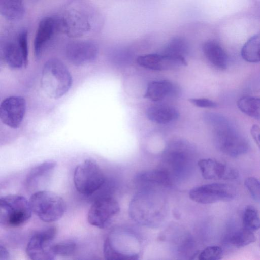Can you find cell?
<instances>
[{
	"label": "cell",
	"instance_id": "16",
	"mask_svg": "<svg viewBox=\"0 0 260 260\" xmlns=\"http://www.w3.org/2000/svg\"><path fill=\"white\" fill-rule=\"evenodd\" d=\"M175 87L169 81H154L150 82L144 96L152 101H159L175 93Z\"/></svg>",
	"mask_w": 260,
	"mask_h": 260
},
{
	"label": "cell",
	"instance_id": "24",
	"mask_svg": "<svg viewBox=\"0 0 260 260\" xmlns=\"http://www.w3.org/2000/svg\"><path fill=\"white\" fill-rule=\"evenodd\" d=\"M256 239L253 231L244 228L234 233L229 241L233 245L242 247L254 242Z\"/></svg>",
	"mask_w": 260,
	"mask_h": 260
},
{
	"label": "cell",
	"instance_id": "13",
	"mask_svg": "<svg viewBox=\"0 0 260 260\" xmlns=\"http://www.w3.org/2000/svg\"><path fill=\"white\" fill-rule=\"evenodd\" d=\"M59 24L56 19L51 17H45L40 21L34 43V54L36 58L41 56L45 45L52 38Z\"/></svg>",
	"mask_w": 260,
	"mask_h": 260
},
{
	"label": "cell",
	"instance_id": "10",
	"mask_svg": "<svg viewBox=\"0 0 260 260\" xmlns=\"http://www.w3.org/2000/svg\"><path fill=\"white\" fill-rule=\"evenodd\" d=\"M98 52L96 45L91 41L71 42L66 48L67 59L76 66H82L93 61L96 58Z\"/></svg>",
	"mask_w": 260,
	"mask_h": 260
},
{
	"label": "cell",
	"instance_id": "11",
	"mask_svg": "<svg viewBox=\"0 0 260 260\" xmlns=\"http://www.w3.org/2000/svg\"><path fill=\"white\" fill-rule=\"evenodd\" d=\"M137 61L141 66L158 71L170 70L187 65L184 57L164 54H149L139 56Z\"/></svg>",
	"mask_w": 260,
	"mask_h": 260
},
{
	"label": "cell",
	"instance_id": "18",
	"mask_svg": "<svg viewBox=\"0 0 260 260\" xmlns=\"http://www.w3.org/2000/svg\"><path fill=\"white\" fill-rule=\"evenodd\" d=\"M3 53L4 59L10 68L18 69L24 66L23 56L18 44L12 42L7 43Z\"/></svg>",
	"mask_w": 260,
	"mask_h": 260
},
{
	"label": "cell",
	"instance_id": "7",
	"mask_svg": "<svg viewBox=\"0 0 260 260\" xmlns=\"http://www.w3.org/2000/svg\"><path fill=\"white\" fill-rule=\"evenodd\" d=\"M236 195L235 188L228 184L214 183L202 185L191 189L189 198L196 203L203 204L227 202Z\"/></svg>",
	"mask_w": 260,
	"mask_h": 260
},
{
	"label": "cell",
	"instance_id": "22",
	"mask_svg": "<svg viewBox=\"0 0 260 260\" xmlns=\"http://www.w3.org/2000/svg\"><path fill=\"white\" fill-rule=\"evenodd\" d=\"M188 50L189 46L186 41L182 38L177 37L168 42L165 47L162 54L184 57Z\"/></svg>",
	"mask_w": 260,
	"mask_h": 260
},
{
	"label": "cell",
	"instance_id": "25",
	"mask_svg": "<svg viewBox=\"0 0 260 260\" xmlns=\"http://www.w3.org/2000/svg\"><path fill=\"white\" fill-rule=\"evenodd\" d=\"M245 228L252 231L260 229V217L256 210L252 207H247L244 212L243 217Z\"/></svg>",
	"mask_w": 260,
	"mask_h": 260
},
{
	"label": "cell",
	"instance_id": "17",
	"mask_svg": "<svg viewBox=\"0 0 260 260\" xmlns=\"http://www.w3.org/2000/svg\"><path fill=\"white\" fill-rule=\"evenodd\" d=\"M0 11L6 19L15 20L21 19L24 13L23 0H0Z\"/></svg>",
	"mask_w": 260,
	"mask_h": 260
},
{
	"label": "cell",
	"instance_id": "15",
	"mask_svg": "<svg viewBox=\"0 0 260 260\" xmlns=\"http://www.w3.org/2000/svg\"><path fill=\"white\" fill-rule=\"evenodd\" d=\"M206 58L218 68L224 69L227 67L228 55L223 48L214 41L205 42L202 46Z\"/></svg>",
	"mask_w": 260,
	"mask_h": 260
},
{
	"label": "cell",
	"instance_id": "6",
	"mask_svg": "<svg viewBox=\"0 0 260 260\" xmlns=\"http://www.w3.org/2000/svg\"><path fill=\"white\" fill-rule=\"evenodd\" d=\"M57 234L55 226H51L35 233L29 240L26 247L27 255L33 260H52L54 239Z\"/></svg>",
	"mask_w": 260,
	"mask_h": 260
},
{
	"label": "cell",
	"instance_id": "14",
	"mask_svg": "<svg viewBox=\"0 0 260 260\" xmlns=\"http://www.w3.org/2000/svg\"><path fill=\"white\" fill-rule=\"evenodd\" d=\"M148 118L158 124H167L177 119L179 114L173 106L167 105H156L150 107L146 111Z\"/></svg>",
	"mask_w": 260,
	"mask_h": 260
},
{
	"label": "cell",
	"instance_id": "12",
	"mask_svg": "<svg viewBox=\"0 0 260 260\" xmlns=\"http://www.w3.org/2000/svg\"><path fill=\"white\" fill-rule=\"evenodd\" d=\"M198 165L203 177L206 180H231L238 176L235 169L215 159H202Z\"/></svg>",
	"mask_w": 260,
	"mask_h": 260
},
{
	"label": "cell",
	"instance_id": "4",
	"mask_svg": "<svg viewBox=\"0 0 260 260\" xmlns=\"http://www.w3.org/2000/svg\"><path fill=\"white\" fill-rule=\"evenodd\" d=\"M32 211L42 221L52 222L64 215L66 205L63 199L56 193L47 190L35 192L29 200Z\"/></svg>",
	"mask_w": 260,
	"mask_h": 260
},
{
	"label": "cell",
	"instance_id": "2",
	"mask_svg": "<svg viewBox=\"0 0 260 260\" xmlns=\"http://www.w3.org/2000/svg\"><path fill=\"white\" fill-rule=\"evenodd\" d=\"M72 78L70 72L60 60L52 58L44 64L41 85L45 93L52 99H58L70 89Z\"/></svg>",
	"mask_w": 260,
	"mask_h": 260
},
{
	"label": "cell",
	"instance_id": "9",
	"mask_svg": "<svg viewBox=\"0 0 260 260\" xmlns=\"http://www.w3.org/2000/svg\"><path fill=\"white\" fill-rule=\"evenodd\" d=\"M26 111L25 99L20 96H11L3 101L0 106L2 122L12 128L19 127Z\"/></svg>",
	"mask_w": 260,
	"mask_h": 260
},
{
	"label": "cell",
	"instance_id": "5",
	"mask_svg": "<svg viewBox=\"0 0 260 260\" xmlns=\"http://www.w3.org/2000/svg\"><path fill=\"white\" fill-rule=\"evenodd\" d=\"M73 182L78 192L89 196L103 187L105 178L96 162L87 159L76 167L74 172Z\"/></svg>",
	"mask_w": 260,
	"mask_h": 260
},
{
	"label": "cell",
	"instance_id": "8",
	"mask_svg": "<svg viewBox=\"0 0 260 260\" xmlns=\"http://www.w3.org/2000/svg\"><path fill=\"white\" fill-rule=\"evenodd\" d=\"M119 211V203L113 197L109 195L100 197L93 203L88 211V222L92 226L104 229Z\"/></svg>",
	"mask_w": 260,
	"mask_h": 260
},
{
	"label": "cell",
	"instance_id": "26",
	"mask_svg": "<svg viewBox=\"0 0 260 260\" xmlns=\"http://www.w3.org/2000/svg\"><path fill=\"white\" fill-rule=\"evenodd\" d=\"M77 244L71 240H67L54 243L53 252L55 255L69 256L73 254L76 250Z\"/></svg>",
	"mask_w": 260,
	"mask_h": 260
},
{
	"label": "cell",
	"instance_id": "28",
	"mask_svg": "<svg viewBox=\"0 0 260 260\" xmlns=\"http://www.w3.org/2000/svg\"><path fill=\"white\" fill-rule=\"evenodd\" d=\"M244 184L253 200L260 203V181L255 177H249L246 179Z\"/></svg>",
	"mask_w": 260,
	"mask_h": 260
},
{
	"label": "cell",
	"instance_id": "27",
	"mask_svg": "<svg viewBox=\"0 0 260 260\" xmlns=\"http://www.w3.org/2000/svg\"><path fill=\"white\" fill-rule=\"evenodd\" d=\"M223 251L217 246H208L198 254V259L202 260H218L222 258Z\"/></svg>",
	"mask_w": 260,
	"mask_h": 260
},
{
	"label": "cell",
	"instance_id": "1",
	"mask_svg": "<svg viewBox=\"0 0 260 260\" xmlns=\"http://www.w3.org/2000/svg\"><path fill=\"white\" fill-rule=\"evenodd\" d=\"M205 117L215 129V142L221 152L236 157L248 151L249 144L247 140L224 118L214 114H207Z\"/></svg>",
	"mask_w": 260,
	"mask_h": 260
},
{
	"label": "cell",
	"instance_id": "19",
	"mask_svg": "<svg viewBox=\"0 0 260 260\" xmlns=\"http://www.w3.org/2000/svg\"><path fill=\"white\" fill-rule=\"evenodd\" d=\"M241 54L249 62H260V32L251 37L243 45Z\"/></svg>",
	"mask_w": 260,
	"mask_h": 260
},
{
	"label": "cell",
	"instance_id": "3",
	"mask_svg": "<svg viewBox=\"0 0 260 260\" xmlns=\"http://www.w3.org/2000/svg\"><path fill=\"white\" fill-rule=\"evenodd\" d=\"M32 210L24 197L8 194L0 198V224L2 226L13 228L21 226L31 218Z\"/></svg>",
	"mask_w": 260,
	"mask_h": 260
},
{
	"label": "cell",
	"instance_id": "30",
	"mask_svg": "<svg viewBox=\"0 0 260 260\" xmlns=\"http://www.w3.org/2000/svg\"><path fill=\"white\" fill-rule=\"evenodd\" d=\"M189 100L192 104L199 107L215 108L217 106L215 102L206 98H192Z\"/></svg>",
	"mask_w": 260,
	"mask_h": 260
},
{
	"label": "cell",
	"instance_id": "21",
	"mask_svg": "<svg viewBox=\"0 0 260 260\" xmlns=\"http://www.w3.org/2000/svg\"><path fill=\"white\" fill-rule=\"evenodd\" d=\"M137 180L142 183L169 185V176L164 170H156L143 172L137 176Z\"/></svg>",
	"mask_w": 260,
	"mask_h": 260
},
{
	"label": "cell",
	"instance_id": "31",
	"mask_svg": "<svg viewBox=\"0 0 260 260\" xmlns=\"http://www.w3.org/2000/svg\"><path fill=\"white\" fill-rule=\"evenodd\" d=\"M9 253L7 249L1 244L0 245V259H7L9 258Z\"/></svg>",
	"mask_w": 260,
	"mask_h": 260
},
{
	"label": "cell",
	"instance_id": "29",
	"mask_svg": "<svg viewBox=\"0 0 260 260\" xmlns=\"http://www.w3.org/2000/svg\"><path fill=\"white\" fill-rule=\"evenodd\" d=\"M27 35V31L24 30L19 34L18 39V44L24 58V66L28 64Z\"/></svg>",
	"mask_w": 260,
	"mask_h": 260
},
{
	"label": "cell",
	"instance_id": "20",
	"mask_svg": "<svg viewBox=\"0 0 260 260\" xmlns=\"http://www.w3.org/2000/svg\"><path fill=\"white\" fill-rule=\"evenodd\" d=\"M237 106L243 113L260 120V98L250 96H243L238 101Z\"/></svg>",
	"mask_w": 260,
	"mask_h": 260
},
{
	"label": "cell",
	"instance_id": "23",
	"mask_svg": "<svg viewBox=\"0 0 260 260\" xmlns=\"http://www.w3.org/2000/svg\"><path fill=\"white\" fill-rule=\"evenodd\" d=\"M56 161L49 160L39 164L31 169L27 175L26 182L30 184L38 178L49 173L55 167Z\"/></svg>",
	"mask_w": 260,
	"mask_h": 260
},
{
	"label": "cell",
	"instance_id": "32",
	"mask_svg": "<svg viewBox=\"0 0 260 260\" xmlns=\"http://www.w3.org/2000/svg\"><path fill=\"white\" fill-rule=\"evenodd\" d=\"M257 137H258V141L260 142V134H258V136H257Z\"/></svg>",
	"mask_w": 260,
	"mask_h": 260
}]
</instances>
